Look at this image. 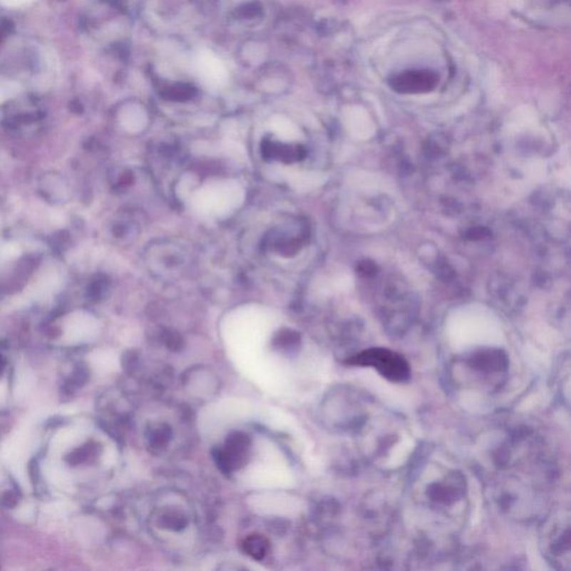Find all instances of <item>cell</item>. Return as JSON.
Instances as JSON below:
<instances>
[{
  "mask_svg": "<svg viewBox=\"0 0 571 571\" xmlns=\"http://www.w3.org/2000/svg\"><path fill=\"white\" fill-rule=\"evenodd\" d=\"M414 492L423 507L438 515L453 518L464 509L465 478L451 466L431 464L418 473Z\"/></svg>",
  "mask_w": 571,
  "mask_h": 571,
  "instance_id": "1",
  "label": "cell"
},
{
  "mask_svg": "<svg viewBox=\"0 0 571 571\" xmlns=\"http://www.w3.org/2000/svg\"><path fill=\"white\" fill-rule=\"evenodd\" d=\"M540 549L548 564L557 570H570V513L557 510L546 518L539 533Z\"/></svg>",
  "mask_w": 571,
  "mask_h": 571,
  "instance_id": "2",
  "label": "cell"
},
{
  "mask_svg": "<svg viewBox=\"0 0 571 571\" xmlns=\"http://www.w3.org/2000/svg\"><path fill=\"white\" fill-rule=\"evenodd\" d=\"M351 366L369 367L389 382L402 384L411 379V366L402 355L383 347H371L353 354L346 359Z\"/></svg>",
  "mask_w": 571,
  "mask_h": 571,
  "instance_id": "3",
  "label": "cell"
},
{
  "mask_svg": "<svg viewBox=\"0 0 571 571\" xmlns=\"http://www.w3.org/2000/svg\"><path fill=\"white\" fill-rule=\"evenodd\" d=\"M252 441L242 432H232L227 436L221 448L212 450V458L223 474H230L240 469L248 462Z\"/></svg>",
  "mask_w": 571,
  "mask_h": 571,
  "instance_id": "4",
  "label": "cell"
},
{
  "mask_svg": "<svg viewBox=\"0 0 571 571\" xmlns=\"http://www.w3.org/2000/svg\"><path fill=\"white\" fill-rule=\"evenodd\" d=\"M464 364L479 375L483 381L498 385L507 374L509 361L503 351L497 349H479L464 359Z\"/></svg>",
  "mask_w": 571,
  "mask_h": 571,
  "instance_id": "5",
  "label": "cell"
},
{
  "mask_svg": "<svg viewBox=\"0 0 571 571\" xmlns=\"http://www.w3.org/2000/svg\"><path fill=\"white\" fill-rule=\"evenodd\" d=\"M438 76L428 69H408L389 80V86L402 94H422L438 86Z\"/></svg>",
  "mask_w": 571,
  "mask_h": 571,
  "instance_id": "6",
  "label": "cell"
},
{
  "mask_svg": "<svg viewBox=\"0 0 571 571\" xmlns=\"http://www.w3.org/2000/svg\"><path fill=\"white\" fill-rule=\"evenodd\" d=\"M171 426L167 423H154L146 430V443L154 451H162L169 446L172 440Z\"/></svg>",
  "mask_w": 571,
  "mask_h": 571,
  "instance_id": "7",
  "label": "cell"
},
{
  "mask_svg": "<svg viewBox=\"0 0 571 571\" xmlns=\"http://www.w3.org/2000/svg\"><path fill=\"white\" fill-rule=\"evenodd\" d=\"M242 548L245 552L254 560H262L269 552L270 543L264 535L252 533L245 539Z\"/></svg>",
  "mask_w": 571,
  "mask_h": 571,
  "instance_id": "8",
  "label": "cell"
},
{
  "mask_svg": "<svg viewBox=\"0 0 571 571\" xmlns=\"http://www.w3.org/2000/svg\"><path fill=\"white\" fill-rule=\"evenodd\" d=\"M159 523L162 528L171 531H181L189 523L187 515L179 509L164 510L160 515Z\"/></svg>",
  "mask_w": 571,
  "mask_h": 571,
  "instance_id": "9",
  "label": "cell"
},
{
  "mask_svg": "<svg viewBox=\"0 0 571 571\" xmlns=\"http://www.w3.org/2000/svg\"><path fill=\"white\" fill-rule=\"evenodd\" d=\"M274 349L284 354L295 353L300 346V337L292 329H282L277 334L272 341Z\"/></svg>",
  "mask_w": 571,
  "mask_h": 571,
  "instance_id": "10",
  "label": "cell"
},
{
  "mask_svg": "<svg viewBox=\"0 0 571 571\" xmlns=\"http://www.w3.org/2000/svg\"><path fill=\"white\" fill-rule=\"evenodd\" d=\"M88 376H90V371H88V367H77L73 373L72 379H69V382L67 383L66 389H68L69 392L74 391L76 387L88 382Z\"/></svg>",
  "mask_w": 571,
  "mask_h": 571,
  "instance_id": "11",
  "label": "cell"
},
{
  "mask_svg": "<svg viewBox=\"0 0 571 571\" xmlns=\"http://www.w3.org/2000/svg\"><path fill=\"white\" fill-rule=\"evenodd\" d=\"M164 343L167 345L168 349H171V351H179L182 347L183 344L182 339L178 334L173 333V331L165 334Z\"/></svg>",
  "mask_w": 571,
  "mask_h": 571,
  "instance_id": "12",
  "label": "cell"
},
{
  "mask_svg": "<svg viewBox=\"0 0 571 571\" xmlns=\"http://www.w3.org/2000/svg\"><path fill=\"white\" fill-rule=\"evenodd\" d=\"M19 503V495L14 491H8L0 497V505L5 508H14Z\"/></svg>",
  "mask_w": 571,
  "mask_h": 571,
  "instance_id": "13",
  "label": "cell"
},
{
  "mask_svg": "<svg viewBox=\"0 0 571 571\" xmlns=\"http://www.w3.org/2000/svg\"><path fill=\"white\" fill-rule=\"evenodd\" d=\"M136 356H133V354L128 353V356H124L123 365L124 369L128 371H132L135 369L136 363H138Z\"/></svg>",
  "mask_w": 571,
  "mask_h": 571,
  "instance_id": "14",
  "label": "cell"
},
{
  "mask_svg": "<svg viewBox=\"0 0 571 571\" xmlns=\"http://www.w3.org/2000/svg\"><path fill=\"white\" fill-rule=\"evenodd\" d=\"M4 367H5V361H4L3 357L0 356V374H1Z\"/></svg>",
  "mask_w": 571,
  "mask_h": 571,
  "instance_id": "15",
  "label": "cell"
}]
</instances>
